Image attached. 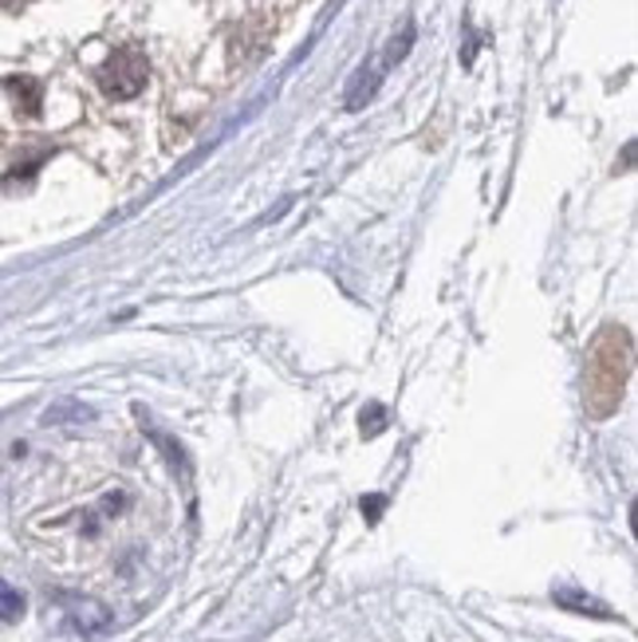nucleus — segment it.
<instances>
[{
    "label": "nucleus",
    "instance_id": "obj_6",
    "mask_svg": "<svg viewBox=\"0 0 638 642\" xmlns=\"http://www.w3.org/2000/svg\"><path fill=\"white\" fill-rule=\"evenodd\" d=\"M87 418H96V410L83 407V402L63 399V402H56V407L48 410V414H43V422H48V425H60V422H87Z\"/></svg>",
    "mask_w": 638,
    "mask_h": 642
},
{
    "label": "nucleus",
    "instance_id": "obj_7",
    "mask_svg": "<svg viewBox=\"0 0 638 642\" xmlns=\"http://www.w3.org/2000/svg\"><path fill=\"white\" fill-rule=\"evenodd\" d=\"M24 615V595L12 583L0 580V623H17Z\"/></svg>",
    "mask_w": 638,
    "mask_h": 642
},
{
    "label": "nucleus",
    "instance_id": "obj_3",
    "mask_svg": "<svg viewBox=\"0 0 638 642\" xmlns=\"http://www.w3.org/2000/svg\"><path fill=\"white\" fill-rule=\"evenodd\" d=\"M147 56L139 48H119L111 60L99 68V88L111 99H134L142 88H147Z\"/></svg>",
    "mask_w": 638,
    "mask_h": 642
},
{
    "label": "nucleus",
    "instance_id": "obj_11",
    "mask_svg": "<svg viewBox=\"0 0 638 642\" xmlns=\"http://www.w3.org/2000/svg\"><path fill=\"white\" fill-rule=\"evenodd\" d=\"M0 4H4V9H20V4H24V0H0Z\"/></svg>",
    "mask_w": 638,
    "mask_h": 642
},
{
    "label": "nucleus",
    "instance_id": "obj_9",
    "mask_svg": "<svg viewBox=\"0 0 638 642\" xmlns=\"http://www.w3.org/2000/svg\"><path fill=\"white\" fill-rule=\"evenodd\" d=\"M382 425H387V410H382V407H367V410H362V434H367V438L382 434Z\"/></svg>",
    "mask_w": 638,
    "mask_h": 642
},
{
    "label": "nucleus",
    "instance_id": "obj_4",
    "mask_svg": "<svg viewBox=\"0 0 638 642\" xmlns=\"http://www.w3.org/2000/svg\"><path fill=\"white\" fill-rule=\"evenodd\" d=\"M60 603L68 608L71 623L79 626V631H103L107 623H111V611L103 608V603H96V599H79V595H60Z\"/></svg>",
    "mask_w": 638,
    "mask_h": 642
},
{
    "label": "nucleus",
    "instance_id": "obj_8",
    "mask_svg": "<svg viewBox=\"0 0 638 642\" xmlns=\"http://www.w3.org/2000/svg\"><path fill=\"white\" fill-rule=\"evenodd\" d=\"M9 91L20 99L24 114H36V111H40V83H36V79H9Z\"/></svg>",
    "mask_w": 638,
    "mask_h": 642
},
{
    "label": "nucleus",
    "instance_id": "obj_10",
    "mask_svg": "<svg viewBox=\"0 0 638 642\" xmlns=\"http://www.w3.org/2000/svg\"><path fill=\"white\" fill-rule=\"evenodd\" d=\"M382 509H387V496H367V501H362V516H367V521H379Z\"/></svg>",
    "mask_w": 638,
    "mask_h": 642
},
{
    "label": "nucleus",
    "instance_id": "obj_5",
    "mask_svg": "<svg viewBox=\"0 0 638 642\" xmlns=\"http://www.w3.org/2000/svg\"><path fill=\"white\" fill-rule=\"evenodd\" d=\"M556 603L568 611H584V615H596V619H615L611 608H604L596 595H584V591H571V588H560L556 591Z\"/></svg>",
    "mask_w": 638,
    "mask_h": 642
},
{
    "label": "nucleus",
    "instance_id": "obj_1",
    "mask_svg": "<svg viewBox=\"0 0 638 642\" xmlns=\"http://www.w3.org/2000/svg\"><path fill=\"white\" fill-rule=\"evenodd\" d=\"M630 363H635V339L627 328H604L587 351L584 363V410L591 418H611L627 394Z\"/></svg>",
    "mask_w": 638,
    "mask_h": 642
},
{
    "label": "nucleus",
    "instance_id": "obj_2",
    "mask_svg": "<svg viewBox=\"0 0 638 642\" xmlns=\"http://www.w3.org/2000/svg\"><path fill=\"white\" fill-rule=\"evenodd\" d=\"M410 44H415V24H406L402 32L395 36L387 44V52L379 56V60H371V63H362L359 71H355V79H351V88H347V111H359L367 99L379 91V83H382V76H387L390 68H395L398 60H402L406 52H410Z\"/></svg>",
    "mask_w": 638,
    "mask_h": 642
}]
</instances>
